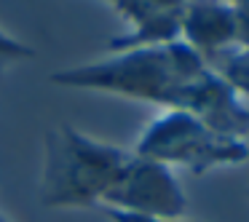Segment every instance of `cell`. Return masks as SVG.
I'll list each match as a JSON object with an SVG mask.
<instances>
[{
  "label": "cell",
  "instance_id": "9",
  "mask_svg": "<svg viewBox=\"0 0 249 222\" xmlns=\"http://www.w3.org/2000/svg\"><path fill=\"white\" fill-rule=\"evenodd\" d=\"M105 217L110 222H198V220H188V217H174V220H158V217H140V214H129V211H118V209H107L102 206Z\"/></svg>",
  "mask_w": 249,
  "mask_h": 222
},
{
  "label": "cell",
  "instance_id": "2",
  "mask_svg": "<svg viewBox=\"0 0 249 222\" xmlns=\"http://www.w3.org/2000/svg\"><path fill=\"white\" fill-rule=\"evenodd\" d=\"M43 177L40 204L46 209H94L115 182L131 153L91 139L62 123L43 137Z\"/></svg>",
  "mask_w": 249,
  "mask_h": 222
},
{
  "label": "cell",
  "instance_id": "10",
  "mask_svg": "<svg viewBox=\"0 0 249 222\" xmlns=\"http://www.w3.org/2000/svg\"><path fill=\"white\" fill-rule=\"evenodd\" d=\"M169 3H174V6H185V3H190V0H169ZM225 3H238V0H225Z\"/></svg>",
  "mask_w": 249,
  "mask_h": 222
},
{
  "label": "cell",
  "instance_id": "7",
  "mask_svg": "<svg viewBox=\"0 0 249 222\" xmlns=\"http://www.w3.org/2000/svg\"><path fill=\"white\" fill-rule=\"evenodd\" d=\"M209 67H212V70H214L217 75H220L222 81H225L241 99H244V97L249 99V51H244V49H238V46H236V49L225 51L222 56H217V59L212 62Z\"/></svg>",
  "mask_w": 249,
  "mask_h": 222
},
{
  "label": "cell",
  "instance_id": "5",
  "mask_svg": "<svg viewBox=\"0 0 249 222\" xmlns=\"http://www.w3.org/2000/svg\"><path fill=\"white\" fill-rule=\"evenodd\" d=\"M179 40L188 43L206 65L238 46L236 8L225 0H190L179 17Z\"/></svg>",
  "mask_w": 249,
  "mask_h": 222
},
{
  "label": "cell",
  "instance_id": "4",
  "mask_svg": "<svg viewBox=\"0 0 249 222\" xmlns=\"http://www.w3.org/2000/svg\"><path fill=\"white\" fill-rule=\"evenodd\" d=\"M102 206L140 217L174 220V217H185L188 198H185V190L174 169L131 153L124 171L115 177V182L105 193L99 209Z\"/></svg>",
  "mask_w": 249,
  "mask_h": 222
},
{
  "label": "cell",
  "instance_id": "6",
  "mask_svg": "<svg viewBox=\"0 0 249 222\" xmlns=\"http://www.w3.org/2000/svg\"><path fill=\"white\" fill-rule=\"evenodd\" d=\"M110 6L131 24V33L110 40V49L129 51L142 46H161L179 40V17L182 6H169L161 0H107Z\"/></svg>",
  "mask_w": 249,
  "mask_h": 222
},
{
  "label": "cell",
  "instance_id": "3",
  "mask_svg": "<svg viewBox=\"0 0 249 222\" xmlns=\"http://www.w3.org/2000/svg\"><path fill=\"white\" fill-rule=\"evenodd\" d=\"M134 155L158 161L169 169H188L190 174L249 161L247 137H231L209 129L201 118L185 110H166L145 126Z\"/></svg>",
  "mask_w": 249,
  "mask_h": 222
},
{
  "label": "cell",
  "instance_id": "1",
  "mask_svg": "<svg viewBox=\"0 0 249 222\" xmlns=\"http://www.w3.org/2000/svg\"><path fill=\"white\" fill-rule=\"evenodd\" d=\"M49 81L65 88L140 99L163 110H185L220 134L249 137L244 99L182 40L118 51L91 65L59 70Z\"/></svg>",
  "mask_w": 249,
  "mask_h": 222
},
{
  "label": "cell",
  "instance_id": "8",
  "mask_svg": "<svg viewBox=\"0 0 249 222\" xmlns=\"http://www.w3.org/2000/svg\"><path fill=\"white\" fill-rule=\"evenodd\" d=\"M33 56H35V49H30L27 43H22V40L11 38L8 33L0 30V81H3V75L11 65H17L22 59H33Z\"/></svg>",
  "mask_w": 249,
  "mask_h": 222
}]
</instances>
